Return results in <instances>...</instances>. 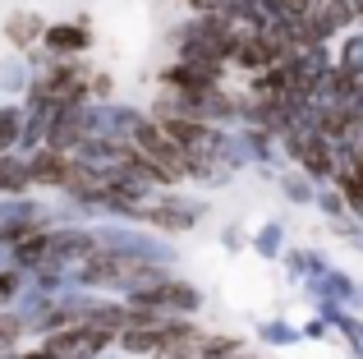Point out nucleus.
Segmentation results:
<instances>
[{
    "label": "nucleus",
    "instance_id": "1",
    "mask_svg": "<svg viewBox=\"0 0 363 359\" xmlns=\"http://www.w3.org/2000/svg\"><path fill=\"white\" fill-rule=\"evenodd\" d=\"M28 175L42 180V184H65V180H69V166H65L55 153H37L33 166H28Z\"/></svg>",
    "mask_w": 363,
    "mask_h": 359
},
{
    "label": "nucleus",
    "instance_id": "2",
    "mask_svg": "<svg viewBox=\"0 0 363 359\" xmlns=\"http://www.w3.org/2000/svg\"><path fill=\"white\" fill-rule=\"evenodd\" d=\"M46 42H51V51H79V46H88V28H51Z\"/></svg>",
    "mask_w": 363,
    "mask_h": 359
},
{
    "label": "nucleus",
    "instance_id": "3",
    "mask_svg": "<svg viewBox=\"0 0 363 359\" xmlns=\"http://www.w3.org/2000/svg\"><path fill=\"white\" fill-rule=\"evenodd\" d=\"M37 33H42V23H37L33 14H14L9 18V37H14V42H33Z\"/></svg>",
    "mask_w": 363,
    "mask_h": 359
},
{
    "label": "nucleus",
    "instance_id": "4",
    "mask_svg": "<svg viewBox=\"0 0 363 359\" xmlns=\"http://www.w3.org/2000/svg\"><path fill=\"white\" fill-rule=\"evenodd\" d=\"M14 125H18L14 116H0V143H9V138H14Z\"/></svg>",
    "mask_w": 363,
    "mask_h": 359
},
{
    "label": "nucleus",
    "instance_id": "5",
    "mask_svg": "<svg viewBox=\"0 0 363 359\" xmlns=\"http://www.w3.org/2000/svg\"><path fill=\"white\" fill-rule=\"evenodd\" d=\"M189 5H198V9H212V5H221V0H189Z\"/></svg>",
    "mask_w": 363,
    "mask_h": 359
},
{
    "label": "nucleus",
    "instance_id": "6",
    "mask_svg": "<svg viewBox=\"0 0 363 359\" xmlns=\"http://www.w3.org/2000/svg\"><path fill=\"white\" fill-rule=\"evenodd\" d=\"M354 14H359V18H363V0H354Z\"/></svg>",
    "mask_w": 363,
    "mask_h": 359
}]
</instances>
